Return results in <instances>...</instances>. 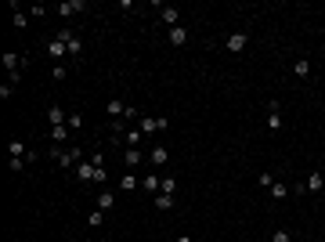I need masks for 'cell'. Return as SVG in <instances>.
Masks as SVG:
<instances>
[{"instance_id":"1","label":"cell","mask_w":325,"mask_h":242,"mask_svg":"<svg viewBox=\"0 0 325 242\" xmlns=\"http://www.w3.org/2000/svg\"><path fill=\"white\" fill-rule=\"evenodd\" d=\"M51 159L58 163L62 170H76V166H80L83 159H87V155H83V148H76V145H72V148H62V145H51Z\"/></svg>"},{"instance_id":"2","label":"cell","mask_w":325,"mask_h":242,"mask_svg":"<svg viewBox=\"0 0 325 242\" xmlns=\"http://www.w3.org/2000/svg\"><path fill=\"white\" fill-rule=\"evenodd\" d=\"M166 127H170V119H166V116H141V119H137V130H141V134L145 137H152V134H159V130H166Z\"/></svg>"},{"instance_id":"3","label":"cell","mask_w":325,"mask_h":242,"mask_svg":"<svg viewBox=\"0 0 325 242\" xmlns=\"http://www.w3.org/2000/svg\"><path fill=\"white\" fill-rule=\"evenodd\" d=\"M69 40H72V29H62V33L47 44V51H51V58H54V62H62V58H65V51H69Z\"/></svg>"},{"instance_id":"4","label":"cell","mask_w":325,"mask_h":242,"mask_svg":"<svg viewBox=\"0 0 325 242\" xmlns=\"http://www.w3.org/2000/svg\"><path fill=\"white\" fill-rule=\"evenodd\" d=\"M246 44H249V36H246V33H231L228 40H224V47H228L231 54H242V51H246Z\"/></svg>"},{"instance_id":"5","label":"cell","mask_w":325,"mask_h":242,"mask_svg":"<svg viewBox=\"0 0 325 242\" xmlns=\"http://www.w3.org/2000/svg\"><path fill=\"white\" fill-rule=\"evenodd\" d=\"M267 130H282V109H278V101H267Z\"/></svg>"},{"instance_id":"6","label":"cell","mask_w":325,"mask_h":242,"mask_svg":"<svg viewBox=\"0 0 325 242\" xmlns=\"http://www.w3.org/2000/svg\"><path fill=\"white\" fill-rule=\"evenodd\" d=\"M83 7H87L83 0H62V4H58V15H62V18H72V15H80Z\"/></svg>"},{"instance_id":"7","label":"cell","mask_w":325,"mask_h":242,"mask_svg":"<svg viewBox=\"0 0 325 242\" xmlns=\"http://www.w3.org/2000/svg\"><path fill=\"white\" fill-rule=\"evenodd\" d=\"M94 170H98L94 163H90V159H83V163L76 166V181H83V184H87V181H94Z\"/></svg>"},{"instance_id":"8","label":"cell","mask_w":325,"mask_h":242,"mask_svg":"<svg viewBox=\"0 0 325 242\" xmlns=\"http://www.w3.org/2000/svg\"><path fill=\"white\" fill-rule=\"evenodd\" d=\"M159 18H163L166 25H170V29H173V25H181V15H177V7H170V4H163V7H159Z\"/></svg>"},{"instance_id":"9","label":"cell","mask_w":325,"mask_h":242,"mask_svg":"<svg viewBox=\"0 0 325 242\" xmlns=\"http://www.w3.org/2000/svg\"><path fill=\"white\" fill-rule=\"evenodd\" d=\"M18 65H25V58H22V54H15V51H7V54H4V69L15 76V72H22Z\"/></svg>"},{"instance_id":"10","label":"cell","mask_w":325,"mask_h":242,"mask_svg":"<svg viewBox=\"0 0 325 242\" xmlns=\"http://www.w3.org/2000/svg\"><path fill=\"white\" fill-rule=\"evenodd\" d=\"M47 123L51 127H65V109L62 105H47Z\"/></svg>"},{"instance_id":"11","label":"cell","mask_w":325,"mask_h":242,"mask_svg":"<svg viewBox=\"0 0 325 242\" xmlns=\"http://www.w3.org/2000/svg\"><path fill=\"white\" fill-rule=\"evenodd\" d=\"M141 188H145L148 195H159V188H163V177H159V174H148V177L141 181Z\"/></svg>"},{"instance_id":"12","label":"cell","mask_w":325,"mask_h":242,"mask_svg":"<svg viewBox=\"0 0 325 242\" xmlns=\"http://www.w3.org/2000/svg\"><path fill=\"white\" fill-rule=\"evenodd\" d=\"M303 188H307V192H322V188H325V177H322V170H311V177L303 181Z\"/></svg>"},{"instance_id":"13","label":"cell","mask_w":325,"mask_h":242,"mask_svg":"<svg viewBox=\"0 0 325 242\" xmlns=\"http://www.w3.org/2000/svg\"><path fill=\"white\" fill-rule=\"evenodd\" d=\"M170 44L173 47H184V44H188V29H184V25H173L170 29Z\"/></svg>"},{"instance_id":"14","label":"cell","mask_w":325,"mask_h":242,"mask_svg":"<svg viewBox=\"0 0 325 242\" xmlns=\"http://www.w3.org/2000/svg\"><path fill=\"white\" fill-rule=\"evenodd\" d=\"M148 159H152V166H163L166 159H170V152H166V145H155L152 152H148Z\"/></svg>"},{"instance_id":"15","label":"cell","mask_w":325,"mask_h":242,"mask_svg":"<svg viewBox=\"0 0 325 242\" xmlns=\"http://www.w3.org/2000/svg\"><path fill=\"white\" fill-rule=\"evenodd\" d=\"M152 202H155V210H173V202H177V195H152Z\"/></svg>"},{"instance_id":"16","label":"cell","mask_w":325,"mask_h":242,"mask_svg":"<svg viewBox=\"0 0 325 242\" xmlns=\"http://www.w3.org/2000/svg\"><path fill=\"white\" fill-rule=\"evenodd\" d=\"M112 206H116V192L105 188V192L98 195V210H112Z\"/></svg>"},{"instance_id":"17","label":"cell","mask_w":325,"mask_h":242,"mask_svg":"<svg viewBox=\"0 0 325 242\" xmlns=\"http://www.w3.org/2000/svg\"><path fill=\"white\" fill-rule=\"evenodd\" d=\"M11 11H15V29H25V25H29V11H18V4H15V0H11Z\"/></svg>"},{"instance_id":"18","label":"cell","mask_w":325,"mask_h":242,"mask_svg":"<svg viewBox=\"0 0 325 242\" xmlns=\"http://www.w3.org/2000/svg\"><path fill=\"white\" fill-rule=\"evenodd\" d=\"M141 137H145L141 130H137V127H130L127 134H123V141H127V148H137V145H141Z\"/></svg>"},{"instance_id":"19","label":"cell","mask_w":325,"mask_h":242,"mask_svg":"<svg viewBox=\"0 0 325 242\" xmlns=\"http://www.w3.org/2000/svg\"><path fill=\"white\" fill-rule=\"evenodd\" d=\"M141 159H145V152H141V148H127V152H123V163H127V166H137Z\"/></svg>"},{"instance_id":"20","label":"cell","mask_w":325,"mask_h":242,"mask_svg":"<svg viewBox=\"0 0 325 242\" xmlns=\"http://www.w3.org/2000/svg\"><path fill=\"white\" fill-rule=\"evenodd\" d=\"M127 109H130V105H123V101H119V98H112V101H108V116H112V119L127 116Z\"/></svg>"},{"instance_id":"21","label":"cell","mask_w":325,"mask_h":242,"mask_svg":"<svg viewBox=\"0 0 325 242\" xmlns=\"http://www.w3.org/2000/svg\"><path fill=\"white\" fill-rule=\"evenodd\" d=\"M267 192H271V199H278V202H282V199H289V184H278V181H275Z\"/></svg>"},{"instance_id":"22","label":"cell","mask_w":325,"mask_h":242,"mask_svg":"<svg viewBox=\"0 0 325 242\" xmlns=\"http://www.w3.org/2000/svg\"><path fill=\"white\" fill-rule=\"evenodd\" d=\"M119 188H123V192H134V188H141V181H137L134 174H123V177H119Z\"/></svg>"},{"instance_id":"23","label":"cell","mask_w":325,"mask_h":242,"mask_svg":"<svg viewBox=\"0 0 325 242\" xmlns=\"http://www.w3.org/2000/svg\"><path fill=\"white\" fill-rule=\"evenodd\" d=\"M7 152L18 155V159H25V155H29V148H25V141H11V145H7Z\"/></svg>"},{"instance_id":"24","label":"cell","mask_w":325,"mask_h":242,"mask_svg":"<svg viewBox=\"0 0 325 242\" xmlns=\"http://www.w3.org/2000/svg\"><path fill=\"white\" fill-rule=\"evenodd\" d=\"M69 137V127H51V145H62Z\"/></svg>"},{"instance_id":"25","label":"cell","mask_w":325,"mask_h":242,"mask_svg":"<svg viewBox=\"0 0 325 242\" xmlns=\"http://www.w3.org/2000/svg\"><path fill=\"white\" fill-rule=\"evenodd\" d=\"M293 72H296V76H311V62H307V58H296Z\"/></svg>"},{"instance_id":"26","label":"cell","mask_w":325,"mask_h":242,"mask_svg":"<svg viewBox=\"0 0 325 242\" xmlns=\"http://www.w3.org/2000/svg\"><path fill=\"white\" fill-rule=\"evenodd\" d=\"M69 54H72V58H80V54H83V40H80L76 33H72V40H69Z\"/></svg>"},{"instance_id":"27","label":"cell","mask_w":325,"mask_h":242,"mask_svg":"<svg viewBox=\"0 0 325 242\" xmlns=\"http://www.w3.org/2000/svg\"><path fill=\"white\" fill-rule=\"evenodd\" d=\"M163 195H177V177H163Z\"/></svg>"},{"instance_id":"28","label":"cell","mask_w":325,"mask_h":242,"mask_svg":"<svg viewBox=\"0 0 325 242\" xmlns=\"http://www.w3.org/2000/svg\"><path fill=\"white\" fill-rule=\"evenodd\" d=\"M101 220H105V210H94V213H87V224H90V228H98Z\"/></svg>"},{"instance_id":"29","label":"cell","mask_w":325,"mask_h":242,"mask_svg":"<svg viewBox=\"0 0 325 242\" xmlns=\"http://www.w3.org/2000/svg\"><path fill=\"white\" fill-rule=\"evenodd\" d=\"M271 242H293V235H289V228H278L275 235H271Z\"/></svg>"},{"instance_id":"30","label":"cell","mask_w":325,"mask_h":242,"mask_svg":"<svg viewBox=\"0 0 325 242\" xmlns=\"http://www.w3.org/2000/svg\"><path fill=\"white\" fill-rule=\"evenodd\" d=\"M29 15H33V18H43V15H47V7H43V4H33Z\"/></svg>"},{"instance_id":"31","label":"cell","mask_w":325,"mask_h":242,"mask_svg":"<svg viewBox=\"0 0 325 242\" xmlns=\"http://www.w3.org/2000/svg\"><path fill=\"white\" fill-rule=\"evenodd\" d=\"M108 181V174H105V166H98V170H94V184H105Z\"/></svg>"},{"instance_id":"32","label":"cell","mask_w":325,"mask_h":242,"mask_svg":"<svg viewBox=\"0 0 325 242\" xmlns=\"http://www.w3.org/2000/svg\"><path fill=\"white\" fill-rule=\"evenodd\" d=\"M7 166H11V170L18 174V170H22V166H25V159H18V155H11V159H7Z\"/></svg>"},{"instance_id":"33","label":"cell","mask_w":325,"mask_h":242,"mask_svg":"<svg viewBox=\"0 0 325 242\" xmlns=\"http://www.w3.org/2000/svg\"><path fill=\"white\" fill-rule=\"evenodd\" d=\"M11 90H15V83H11V80L0 83V98H11Z\"/></svg>"},{"instance_id":"34","label":"cell","mask_w":325,"mask_h":242,"mask_svg":"<svg viewBox=\"0 0 325 242\" xmlns=\"http://www.w3.org/2000/svg\"><path fill=\"white\" fill-rule=\"evenodd\" d=\"M76 127H83V116L72 112V116H69V130H76Z\"/></svg>"},{"instance_id":"35","label":"cell","mask_w":325,"mask_h":242,"mask_svg":"<svg viewBox=\"0 0 325 242\" xmlns=\"http://www.w3.org/2000/svg\"><path fill=\"white\" fill-rule=\"evenodd\" d=\"M51 76H54V80H65V65H62V62H58V65L51 69Z\"/></svg>"},{"instance_id":"36","label":"cell","mask_w":325,"mask_h":242,"mask_svg":"<svg viewBox=\"0 0 325 242\" xmlns=\"http://www.w3.org/2000/svg\"><path fill=\"white\" fill-rule=\"evenodd\" d=\"M173 242H192V239H188V235H177V239H173Z\"/></svg>"}]
</instances>
